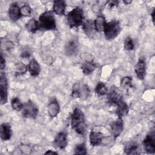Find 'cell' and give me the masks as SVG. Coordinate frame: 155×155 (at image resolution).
Here are the masks:
<instances>
[{
  "mask_svg": "<svg viewBox=\"0 0 155 155\" xmlns=\"http://www.w3.org/2000/svg\"><path fill=\"white\" fill-rule=\"evenodd\" d=\"M20 150L22 152V153H24V154H29V153H30V151L31 150V149L29 147V145H21Z\"/></svg>",
  "mask_w": 155,
  "mask_h": 155,
  "instance_id": "obj_34",
  "label": "cell"
},
{
  "mask_svg": "<svg viewBox=\"0 0 155 155\" xmlns=\"http://www.w3.org/2000/svg\"><path fill=\"white\" fill-rule=\"evenodd\" d=\"M111 132L114 139H117L122 133L124 130V122L122 117H117L110 125Z\"/></svg>",
  "mask_w": 155,
  "mask_h": 155,
  "instance_id": "obj_11",
  "label": "cell"
},
{
  "mask_svg": "<svg viewBox=\"0 0 155 155\" xmlns=\"http://www.w3.org/2000/svg\"><path fill=\"white\" fill-rule=\"evenodd\" d=\"M95 93L98 96H103L108 93V89L103 82H99L95 87Z\"/></svg>",
  "mask_w": 155,
  "mask_h": 155,
  "instance_id": "obj_27",
  "label": "cell"
},
{
  "mask_svg": "<svg viewBox=\"0 0 155 155\" xmlns=\"http://www.w3.org/2000/svg\"><path fill=\"white\" fill-rule=\"evenodd\" d=\"M53 144L56 148L64 150L68 144L67 133L63 131L58 133L54 139Z\"/></svg>",
  "mask_w": 155,
  "mask_h": 155,
  "instance_id": "obj_10",
  "label": "cell"
},
{
  "mask_svg": "<svg viewBox=\"0 0 155 155\" xmlns=\"http://www.w3.org/2000/svg\"><path fill=\"white\" fill-rule=\"evenodd\" d=\"M143 146L145 151L149 154L155 153V132L154 130L150 131L143 140Z\"/></svg>",
  "mask_w": 155,
  "mask_h": 155,
  "instance_id": "obj_7",
  "label": "cell"
},
{
  "mask_svg": "<svg viewBox=\"0 0 155 155\" xmlns=\"http://www.w3.org/2000/svg\"><path fill=\"white\" fill-rule=\"evenodd\" d=\"M23 104L21 102V100L18 97H14L11 101L12 108L17 111L22 110L23 107Z\"/></svg>",
  "mask_w": 155,
  "mask_h": 155,
  "instance_id": "obj_30",
  "label": "cell"
},
{
  "mask_svg": "<svg viewBox=\"0 0 155 155\" xmlns=\"http://www.w3.org/2000/svg\"><path fill=\"white\" fill-rule=\"evenodd\" d=\"M74 154H81L85 155L87 154V150L86 145L84 143H81L76 145L74 149Z\"/></svg>",
  "mask_w": 155,
  "mask_h": 155,
  "instance_id": "obj_29",
  "label": "cell"
},
{
  "mask_svg": "<svg viewBox=\"0 0 155 155\" xmlns=\"http://www.w3.org/2000/svg\"><path fill=\"white\" fill-rule=\"evenodd\" d=\"M104 138L103 133L101 132H97L91 131L89 134L90 143L92 147L99 146L102 142Z\"/></svg>",
  "mask_w": 155,
  "mask_h": 155,
  "instance_id": "obj_17",
  "label": "cell"
},
{
  "mask_svg": "<svg viewBox=\"0 0 155 155\" xmlns=\"http://www.w3.org/2000/svg\"><path fill=\"white\" fill-rule=\"evenodd\" d=\"M39 28L45 30H53L56 28V23L54 13L51 11H45L39 16Z\"/></svg>",
  "mask_w": 155,
  "mask_h": 155,
  "instance_id": "obj_2",
  "label": "cell"
},
{
  "mask_svg": "<svg viewBox=\"0 0 155 155\" xmlns=\"http://www.w3.org/2000/svg\"><path fill=\"white\" fill-rule=\"evenodd\" d=\"M84 12L79 7H76L70 11L67 15V22L70 28H76L83 23Z\"/></svg>",
  "mask_w": 155,
  "mask_h": 155,
  "instance_id": "obj_3",
  "label": "cell"
},
{
  "mask_svg": "<svg viewBox=\"0 0 155 155\" xmlns=\"http://www.w3.org/2000/svg\"><path fill=\"white\" fill-rule=\"evenodd\" d=\"M8 15L13 22H15L21 18L22 16L21 7L16 2H13L10 4L8 10Z\"/></svg>",
  "mask_w": 155,
  "mask_h": 155,
  "instance_id": "obj_15",
  "label": "cell"
},
{
  "mask_svg": "<svg viewBox=\"0 0 155 155\" xmlns=\"http://www.w3.org/2000/svg\"><path fill=\"white\" fill-rule=\"evenodd\" d=\"M90 93V90L87 84L84 83L76 82L72 87L71 95L72 97L85 100L88 97Z\"/></svg>",
  "mask_w": 155,
  "mask_h": 155,
  "instance_id": "obj_5",
  "label": "cell"
},
{
  "mask_svg": "<svg viewBox=\"0 0 155 155\" xmlns=\"http://www.w3.org/2000/svg\"><path fill=\"white\" fill-rule=\"evenodd\" d=\"M154 9L153 10V12H152V13H151V18H152V20H153V24H154Z\"/></svg>",
  "mask_w": 155,
  "mask_h": 155,
  "instance_id": "obj_38",
  "label": "cell"
},
{
  "mask_svg": "<svg viewBox=\"0 0 155 155\" xmlns=\"http://www.w3.org/2000/svg\"><path fill=\"white\" fill-rule=\"evenodd\" d=\"M47 112L51 118L56 117L60 112V105L56 98H52L47 107Z\"/></svg>",
  "mask_w": 155,
  "mask_h": 155,
  "instance_id": "obj_14",
  "label": "cell"
},
{
  "mask_svg": "<svg viewBox=\"0 0 155 155\" xmlns=\"http://www.w3.org/2000/svg\"><path fill=\"white\" fill-rule=\"evenodd\" d=\"M120 87L127 91L131 90L133 88L132 78L131 76L123 77L120 80Z\"/></svg>",
  "mask_w": 155,
  "mask_h": 155,
  "instance_id": "obj_26",
  "label": "cell"
},
{
  "mask_svg": "<svg viewBox=\"0 0 155 155\" xmlns=\"http://www.w3.org/2000/svg\"><path fill=\"white\" fill-rule=\"evenodd\" d=\"M27 70V66H26L22 62H18L15 65V71L16 76L22 75L25 74Z\"/></svg>",
  "mask_w": 155,
  "mask_h": 155,
  "instance_id": "obj_28",
  "label": "cell"
},
{
  "mask_svg": "<svg viewBox=\"0 0 155 155\" xmlns=\"http://www.w3.org/2000/svg\"><path fill=\"white\" fill-rule=\"evenodd\" d=\"M30 52H28V51H24L22 52L21 56L22 57V58H28V57H30Z\"/></svg>",
  "mask_w": 155,
  "mask_h": 155,
  "instance_id": "obj_36",
  "label": "cell"
},
{
  "mask_svg": "<svg viewBox=\"0 0 155 155\" xmlns=\"http://www.w3.org/2000/svg\"><path fill=\"white\" fill-rule=\"evenodd\" d=\"M71 128L78 134L84 135L87 130L85 117L83 111L78 107H75L70 115Z\"/></svg>",
  "mask_w": 155,
  "mask_h": 155,
  "instance_id": "obj_1",
  "label": "cell"
},
{
  "mask_svg": "<svg viewBox=\"0 0 155 155\" xmlns=\"http://www.w3.org/2000/svg\"><path fill=\"white\" fill-rule=\"evenodd\" d=\"M108 102L111 105H116L124 100L122 93L117 87L112 86L108 93Z\"/></svg>",
  "mask_w": 155,
  "mask_h": 155,
  "instance_id": "obj_8",
  "label": "cell"
},
{
  "mask_svg": "<svg viewBox=\"0 0 155 155\" xmlns=\"http://www.w3.org/2000/svg\"><path fill=\"white\" fill-rule=\"evenodd\" d=\"M107 22L105 18L103 15H99L93 21L94 27L96 32L101 33L103 31L104 25Z\"/></svg>",
  "mask_w": 155,
  "mask_h": 155,
  "instance_id": "obj_24",
  "label": "cell"
},
{
  "mask_svg": "<svg viewBox=\"0 0 155 155\" xmlns=\"http://www.w3.org/2000/svg\"><path fill=\"white\" fill-rule=\"evenodd\" d=\"M81 68L85 75H88L94 71L96 68V64L93 60H87L82 63Z\"/></svg>",
  "mask_w": 155,
  "mask_h": 155,
  "instance_id": "obj_21",
  "label": "cell"
},
{
  "mask_svg": "<svg viewBox=\"0 0 155 155\" xmlns=\"http://www.w3.org/2000/svg\"><path fill=\"white\" fill-rule=\"evenodd\" d=\"M0 77V101L1 105H4L8 101V82L4 72L1 71Z\"/></svg>",
  "mask_w": 155,
  "mask_h": 155,
  "instance_id": "obj_9",
  "label": "cell"
},
{
  "mask_svg": "<svg viewBox=\"0 0 155 155\" xmlns=\"http://www.w3.org/2000/svg\"><path fill=\"white\" fill-rule=\"evenodd\" d=\"M121 27L120 22L116 19L107 22L103 30L106 39L108 41L114 39L119 35Z\"/></svg>",
  "mask_w": 155,
  "mask_h": 155,
  "instance_id": "obj_4",
  "label": "cell"
},
{
  "mask_svg": "<svg viewBox=\"0 0 155 155\" xmlns=\"http://www.w3.org/2000/svg\"><path fill=\"white\" fill-rule=\"evenodd\" d=\"M44 154H58V153L57 152H56V151H54L51 150H48Z\"/></svg>",
  "mask_w": 155,
  "mask_h": 155,
  "instance_id": "obj_37",
  "label": "cell"
},
{
  "mask_svg": "<svg viewBox=\"0 0 155 155\" xmlns=\"http://www.w3.org/2000/svg\"><path fill=\"white\" fill-rule=\"evenodd\" d=\"M124 151L126 154H137L140 153L139 146L135 142H130L126 144L124 147Z\"/></svg>",
  "mask_w": 155,
  "mask_h": 155,
  "instance_id": "obj_23",
  "label": "cell"
},
{
  "mask_svg": "<svg viewBox=\"0 0 155 155\" xmlns=\"http://www.w3.org/2000/svg\"><path fill=\"white\" fill-rule=\"evenodd\" d=\"M147 65L143 58H140L134 66V73L139 80H143L146 76Z\"/></svg>",
  "mask_w": 155,
  "mask_h": 155,
  "instance_id": "obj_12",
  "label": "cell"
},
{
  "mask_svg": "<svg viewBox=\"0 0 155 155\" xmlns=\"http://www.w3.org/2000/svg\"><path fill=\"white\" fill-rule=\"evenodd\" d=\"M82 28L85 35L90 38H93L94 36L95 32H96L94 27L93 21L90 19L86 21L83 24Z\"/></svg>",
  "mask_w": 155,
  "mask_h": 155,
  "instance_id": "obj_22",
  "label": "cell"
},
{
  "mask_svg": "<svg viewBox=\"0 0 155 155\" xmlns=\"http://www.w3.org/2000/svg\"><path fill=\"white\" fill-rule=\"evenodd\" d=\"M119 4L118 1H108L106 2L105 6L109 9H111L114 7H117Z\"/></svg>",
  "mask_w": 155,
  "mask_h": 155,
  "instance_id": "obj_33",
  "label": "cell"
},
{
  "mask_svg": "<svg viewBox=\"0 0 155 155\" xmlns=\"http://www.w3.org/2000/svg\"><path fill=\"white\" fill-rule=\"evenodd\" d=\"M39 113L37 105L31 100L24 104L22 108V115L24 118L35 119Z\"/></svg>",
  "mask_w": 155,
  "mask_h": 155,
  "instance_id": "obj_6",
  "label": "cell"
},
{
  "mask_svg": "<svg viewBox=\"0 0 155 155\" xmlns=\"http://www.w3.org/2000/svg\"><path fill=\"white\" fill-rule=\"evenodd\" d=\"M115 113L119 117H124L127 116L129 113V107L127 104L124 101H122L116 105Z\"/></svg>",
  "mask_w": 155,
  "mask_h": 155,
  "instance_id": "obj_19",
  "label": "cell"
},
{
  "mask_svg": "<svg viewBox=\"0 0 155 155\" xmlns=\"http://www.w3.org/2000/svg\"><path fill=\"white\" fill-rule=\"evenodd\" d=\"M13 131L11 125L8 123H2L0 126V136L2 140L7 141L12 136Z\"/></svg>",
  "mask_w": 155,
  "mask_h": 155,
  "instance_id": "obj_16",
  "label": "cell"
},
{
  "mask_svg": "<svg viewBox=\"0 0 155 155\" xmlns=\"http://www.w3.org/2000/svg\"><path fill=\"white\" fill-rule=\"evenodd\" d=\"M25 27L27 31L31 33H36L37 30L40 28L39 22L35 18H31L29 19L25 24Z\"/></svg>",
  "mask_w": 155,
  "mask_h": 155,
  "instance_id": "obj_25",
  "label": "cell"
},
{
  "mask_svg": "<svg viewBox=\"0 0 155 155\" xmlns=\"http://www.w3.org/2000/svg\"><path fill=\"white\" fill-rule=\"evenodd\" d=\"M66 3L62 0H55L53 2V12L58 15H64L66 9Z\"/></svg>",
  "mask_w": 155,
  "mask_h": 155,
  "instance_id": "obj_20",
  "label": "cell"
},
{
  "mask_svg": "<svg viewBox=\"0 0 155 155\" xmlns=\"http://www.w3.org/2000/svg\"><path fill=\"white\" fill-rule=\"evenodd\" d=\"M31 7L27 5H24L23 6H22L21 7V15L23 16H28L31 15Z\"/></svg>",
  "mask_w": 155,
  "mask_h": 155,
  "instance_id": "obj_32",
  "label": "cell"
},
{
  "mask_svg": "<svg viewBox=\"0 0 155 155\" xmlns=\"http://www.w3.org/2000/svg\"><path fill=\"white\" fill-rule=\"evenodd\" d=\"M27 69L30 75L33 77L38 76L41 72V66L35 59H32L28 62Z\"/></svg>",
  "mask_w": 155,
  "mask_h": 155,
  "instance_id": "obj_18",
  "label": "cell"
},
{
  "mask_svg": "<svg viewBox=\"0 0 155 155\" xmlns=\"http://www.w3.org/2000/svg\"><path fill=\"white\" fill-rule=\"evenodd\" d=\"M124 46V48L127 51H131L134 50V43L133 38L131 36H128L125 39Z\"/></svg>",
  "mask_w": 155,
  "mask_h": 155,
  "instance_id": "obj_31",
  "label": "cell"
},
{
  "mask_svg": "<svg viewBox=\"0 0 155 155\" xmlns=\"http://www.w3.org/2000/svg\"><path fill=\"white\" fill-rule=\"evenodd\" d=\"M131 1H123V2L125 4H126V5H128V4H130V3H131Z\"/></svg>",
  "mask_w": 155,
  "mask_h": 155,
  "instance_id": "obj_39",
  "label": "cell"
},
{
  "mask_svg": "<svg viewBox=\"0 0 155 155\" xmlns=\"http://www.w3.org/2000/svg\"><path fill=\"white\" fill-rule=\"evenodd\" d=\"M79 51V42L76 39L68 41L64 47L65 54L68 56L76 55Z\"/></svg>",
  "mask_w": 155,
  "mask_h": 155,
  "instance_id": "obj_13",
  "label": "cell"
},
{
  "mask_svg": "<svg viewBox=\"0 0 155 155\" xmlns=\"http://www.w3.org/2000/svg\"><path fill=\"white\" fill-rule=\"evenodd\" d=\"M0 67H1V70L2 71L5 68V60L3 56L2 53H1V59H0Z\"/></svg>",
  "mask_w": 155,
  "mask_h": 155,
  "instance_id": "obj_35",
  "label": "cell"
}]
</instances>
